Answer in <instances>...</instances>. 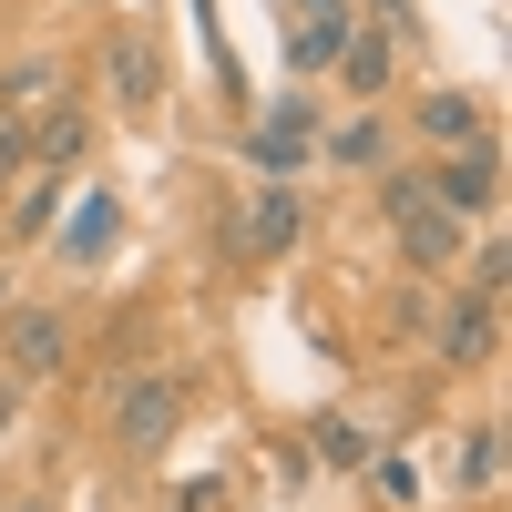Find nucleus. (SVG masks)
Returning <instances> with one entry per match:
<instances>
[{"instance_id": "9", "label": "nucleus", "mask_w": 512, "mask_h": 512, "mask_svg": "<svg viewBox=\"0 0 512 512\" xmlns=\"http://www.w3.org/2000/svg\"><path fill=\"white\" fill-rule=\"evenodd\" d=\"M103 72H113V113H154V103H164V52H154V31L123 21L113 52H103Z\"/></svg>"}, {"instance_id": "10", "label": "nucleus", "mask_w": 512, "mask_h": 512, "mask_svg": "<svg viewBox=\"0 0 512 512\" xmlns=\"http://www.w3.org/2000/svg\"><path fill=\"white\" fill-rule=\"evenodd\" d=\"M492 338H502V297L492 287H461L451 308H441V369H482Z\"/></svg>"}, {"instance_id": "2", "label": "nucleus", "mask_w": 512, "mask_h": 512, "mask_svg": "<svg viewBox=\"0 0 512 512\" xmlns=\"http://www.w3.org/2000/svg\"><path fill=\"white\" fill-rule=\"evenodd\" d=\"M420 175H431V205H441V216L482 226L492 205H502V144L482 134V144H461V154H431V164H420Z\"/></svg>"}, {"instance_id": "19", "label": "nucleus", "mask_w": 512, "mask_h": 512, "mask_svg": "<svg viewBox=\"0 0 512 512\" xmlns=\"http://www.w3.org/2000/svg\"><path fill=\"white\" fill-rule=\"evenodd\" d=\"M21 134H31V123H11V113H0V185L21 175Z\"/></svg>"}, {"instance_id": "6", "label": "nucleus", "mask_w": 512, "mask_h": 512, "mask_svg": "<svg viewBox=\"0 0 512 512\" xmlns=\"http://www.w3.org/2000/svg\"><path fill=\"white\" fill-rule=\"evenodd\" d=\"M390 236H400V267H410V277H451V267H461V246H472V226H461V216H441L431 195H420V205H400V216H390Z\"/></svg>"}, {"instance_id": "1", "label": "nucleus", "mask_w": 512, "mask_h": 512, "mask_svg": "<svg viewBox=\"0 0 512 512\" xmlns=\"http://www.w3.org/2000/svg\"><path fill=\"white\" fill-rule=\"evenodd\" d=\"M185 420H195V379H185V369H123V379H113V400H103V431H113L123 461L175 451V441H185Z\"/></svg>"}, {"instance_id": "16", "label": "nucleus", "mask_w": 512, "mask_h": 512, "mask_svg": "<svg viewBox=\"0 0 512 512\" xmlns=\"http://www.w3.org/2000/svg\"><path fill=\"white\" fill-rule=\"evenodd\" d=\"M52 216H62V175H31L21 205H11V236H21V246H31V236H52Z\"/></svg>"}, {"instance_id": "12", "label": "nucleus", "mask_w": 512, "mask_h": 512, "mask_svg": "<svg viewBox=\"0 0 512 512\" xmlns=\"http://www.w3.org/2000/svg\"><path fill=\"white\" fill-rule=\"evenodd\" d=\"M82 144H93V103H41V123L21 134V164L62 175V164H82Z\"/></svg>"}, {"instance_id": "7", "label": "nucleus", "mask_w": 512, "mask_h": 512, "mask_svg": "<svg viewBox=\"0 0 512 512\" xmlns=\"http://www.w3.org/2000/svg\"><path fill=\"white\" fill-rule=\"evenodd\" d=\"M318 154L349 164V175H390V164H400V123L379 113V103H359L349 123H318Z\"/></svg>"}, {"instance_id": "8", "label": "nucleus", "mask_w": 512, "mask_h": 512, "mask_svg": "<svg viewBox=\"0 0 512 512\" xmlns=\"http://www.w3.org/2000/svg\"><path fill=\"white\" fill-rule=\"evenodd\" d=\"M410 134L431 144V154H461V144H482L492 123H482V93H461V82H431V93L410 103Z\"/></svg>"}, {"instance_id": "15", "label": "nucleus", "mask_w": 512, "mask_h": 512, "mask_svg": "<svg viewBox=\"0 0 512 512\" xmlns=\"http://www.w3.org/2000/svg\"><path fill=\"white\" fill-rule=\"evenodd\" d=\"M308 441H318V461H328V472H369V461H379V431H369V420H349V410H328Z\"/></svg>"}, {"instance_id": "20", "label": "nucleus", "mask_w": 512, "mask_h": 512, "mask_svg": "<svg viewBox=\"0 0 512 512\" xmlns=\"http://www.w3.org/2000/svg\"><path fill=\"white\" fill-rule=\"evenodd\" d=\"M11 420H21V390H11V379H0V431H11Z\"/></svg>"}, {"instance_id": "5", "label": "nucleus", "mask_w": 512, "mask_h": 512, "mask_svg": "<svg viewBox=\"0 0 512 512\" xmlns=\"http://www.w3.org/2000/svg\"><path fill=\"white\" fill-rule=\"evenodd\" d=\"M297 236H308V195H297V185H256L236 205V256H246V267H277Z\"/></svg>"}, {"instance_id": "18", "label": "nucleus", "mask_w": 512, "mask_h": 512, "mask_svg": "<svg viewBox=\"0 0 512 512\" xmlns=\"http://www.w3.org/2000/svg\"><path fill=\"white\" fill-rule=\"evenodd\" d=\"M369 482H379V502H410V492H420V472H410V461H390V451L369 461Z\"/></svg>"}, {"instance_id": "3", "label": "nucleus", "mask_w": 512, "mask_h": 512, "mask_svg": "<svg viewBox=\"0 0 512 512\" xmlns=\"http://www.w3.org/2000/svg\"><path fill=\"white\" fill-rule=\"evenodd\" d=\"M72 308H21L11 328H0V379H11V390H31V379H62L72 369Z\"/></svg>"}, {"instance_id": "11", "label": "nucleus", "mask_w": 512, "mask_h": 512, "mask_svg": "<svg viewBox=\"0 0 512 512\" xmlns=\"http://www.w3.org/2000/svg\"><path fill=\"white\" fill-rule=\"evenodd\" d=\"M349 31H359V0H297V21H287V62L318 82V72L338 62V41H349Z\"/></svg>"}, {"instance_id": "13", "label": "nucleus", "mask_w": 512, "mask_h": 512, "mask_svg": "<svg viewBox=\"0 0 512 512\" xmlns=\"http://www.w3.org/2000/svg\"><path fill=\"white\" fill-rule=\"evenodd\" d=\"M328 82H338L349 103H379V93L400 82V52H390L379 31H349V41H338V62H328Z\"/></svg>"}, {"instance_id": "14", "label": "nucleus", "mask_w": 512, "mask_h": 512, "mask_svg": "<svg viewBox=\"0 0 512 512\" xmlns=\"http://www.w3.org/2000/svg\"><path fill=\"white\" fill-rule=\"evenodd\" d=\"M451 492H502V420H472L461 431V451H451Z\"/></svg>"}, {"instance_id": "4", "label": "nucleus", "mask_w": 512, "mask_h": 512, "mask_svg": "<svg viewBox=\"0 0 512 512\" xmlns=\"http://www.w3.org/2000/svg\"><path fill=\"white\" fill-rule=\"evenodd\" d=\"M246 154H256V175H267V185H297V164L318 154V103H308V93H277L267 113L246 123Z\"/></svg>"}, {"instance_id": "17", "label": "nucleus", "mask_w": 512, "mask_h": 512, "mask_svg": "<svg viewBox=\"0 0 512 512\" xmlns=\"http://www.w3.org/2000/svg\"><path fill=\"white\" fill-rule=\"evenodd\" d=\"M113 226H123V216H113V195H93V205H82V226H72V256H103Z\"/></svg>"}, {"instance_id": "21", "label": "nucleus", "mask_w": 512, "mask_h": 512, "mask_svg": "<svg viewBox=\"0 0 512 512\" xmlns=\"http://www.w3.org/2000/svg\"><path fill=\"white\" fill-rule=\"evenodd\" d=\"M0 512H41V502H31V492H0Z\"/></svg>"}]
</instances>
